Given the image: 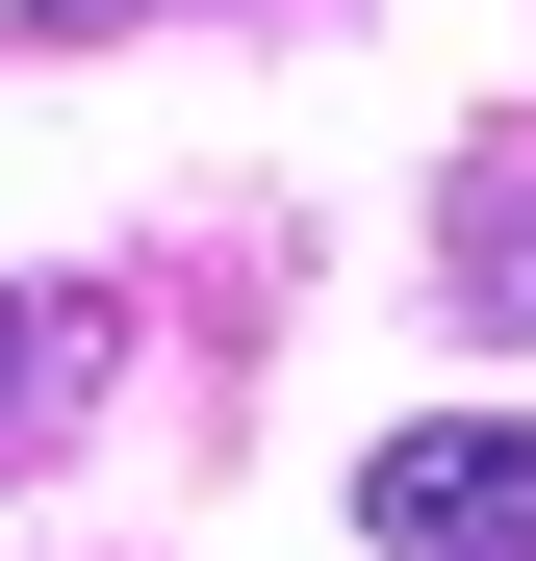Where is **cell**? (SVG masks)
I'll return each instance as SVG.
<instances>
[{"label": "cell", "instance_id": "cell-1", "mask_svg": "<svg viewBox=\"0 0 536 561\" xmlns=\"http://www.w3.org/2000/svg\"><path fill=\"white\" fill-rule=\"evenodd\" d=\"M357 536L384 561H536V409H409L357 459Z\"/></svg>", "mask_w": 536, "mask_h": 561}, {"label": "cell", "instance_id": "cell-2", "mask_svg": "<svg viewBox=\"0 0 536 561\" xmlns=\"http://www.w3.org/2000/svg\"><path fill=\"white\" fill-rule=\"evenodd\" d=\"M77 409H103V307L77 280H0V459H52Z\"/></svg>", "mask_w": 536, "mask_h": 561}, {"label": "cell", "instance_id": "cell-3", "mask_svg": "<svg viewBox=\"0 0 536 561\" xmlns=\"http://www.w3.org/2000/svg\"><path fill=\"white\" fill-rule=\"evenodd\" d=\"M460 307L536 332V179H511V153H460Z\"/></svg>", "mask_w": 536, "mask_h": 561}]
</instances>
